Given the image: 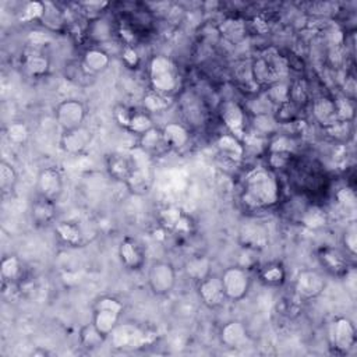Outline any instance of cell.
<instances>
[{"label":"cell","instance_id":"6da1fadb","mask_svg":"<svg viewBox=\"0 0 357 357\" xmlns=\"http://www.w3.org/2000/svg\"><path fill=\"white\" fill-rule=\"evenodd\" d=\"M280 199V183L269 167L251 170L241 188V202L252 211H264L275 206Z\"/></svg>","mask_w":357,"mask_h":357},{"label":"cell","instance_id":"7a4b0ae2","mask_svg":"<svg viewBox=\"0 0 357 357\" xmlns=\"http://www.w3.org/2000/svg\"><path fill=\"white\" fill-rule=\"evenodd\" d=\"M124 304L113 296H100L92 308V325L107 339L120 325Z\"/></svg>","mask_w":357,"mask_h":357},{"label":"cell","instance_id":"3957f363","mask_svg":"<svg viewBox=\"0 0 357 357\" xmlns=\"http://www.w3.org/2000/svg\"><path fill=\"white\" fill-rule=\"evenodd\" d=\"M149 84L151 91L160 95H172L178 86V73L174 63L163 56H155L149 63Z\"/></svg>","mask_w":357,"mask_h":357},{"label":"cell","instance_id":"277c9868","mask_svg":"<svg viewBox=\"0 0 357 357\" xmlns=\"http://www.w3.org/2000/svg\"><path fill=\"white\" fill-rule=\"evenodd\" d=\"M328 339L329 347L335 354H347L357 343V332L353 321L346 317L335 318L329 325Z\"/></svg>","mask_w":357,"mask_h":357},{"label":"cell","instance_id":"5b68a950","mask_svg":"<svg viewBox=\"0 0 357 357\" xmlns=\"http://www.w3.org/2000/svg\"><path fill=\"white\" fill-rule=\"evenodd\" d=\"M223 290L227 301H241L250 291L251 275L248 268L237 264L227 266L220 273Z\"/></svg>","mask_w":357,"mask_h":357},{"label":"cell","instance_id":"8992f818","mask_svg":"<svg viewBox=\"0 0 357 357\" xmlns=\"http://www.w3.org/2000/svg\"><path fill=\"white\" fill-rule=\"evenodd\" d=\"M146 280L153 294L156 296L169 294L174 289L177 282L176 268L169 261H162V259L153 261L148 268Z\"/></svg>","mask_w":357,"mask_h":357},{"label":"cell","instance_id":"52a82bcc","mask_svg":"<svg viewBox=\"0 0 357 357\" xmlns=\"http://www.w3.org/2000/svg\"><path fill=\"white\" fill-rule=\"evenodd\" d=\"M114 120L120 127L137 135H142L153 127L149 113L127 105H119L114 107Z\"/></svg>","mask_w":357,"mask_h":357},{"label":"cell","instance_id":"ba28073f","mask_svg":"<svg viewBox=\"0 0 357 357\" xmlns=\"http://www.w3.org/2000/svg\"><path fill=\"white\" fill-rule=\"evenodd\" d=\"M349 255L332 245H322L317 250V259L319 266L331 276L342 278L350 272Z\"/></svg>","mask_w":357,"mask_h":357},{"label":"cell","instance_id":"9c48e42d","mask_svg":"<svg viewBox=\"0 0 357 357\" xmlns=\"http://www.w3.org/2000/svg\"><path fill=\"white\" fill-rule=\"evenodd\" d=\"M86 117V109L78 99H66L57 103L54 107V119L60 126L61 131L73 130L84 126Z\"/></svg>","mask_w":357,"mask_h":357},{"label":"cell","instance_id":"30bf717a","mask_svg":"<svg viewBox=\"0 0 357 357\" xmlns=\"http://www.w3.org/2000/svg\"><path fill=\"white\" fill-rule=\"evenodd\" d=\"M36 195L57 202L64 190V180L59 169L53 166L43 167L36 177Z\"/></svg>","mask_w":357,"mask_h":357},{"label":"cell","instance_id":"8fae6325","mask_svg":"<svg viewBox=\"0 0 357 357\" xmlns=\"http://www.w3.org/2000/svg\"><path fill=\"white\" fill-rule=\"evenodd\" d=\"M325 278L315 269H303L294 280V293L300 300L317 298L325 289Z\"/></svg>","mask_w":357,"mask_h":357},{"label":"cell","instance_id":"7c38bea8","mask_svg":"<svg viewBox=\"0 0 357 357\" xmlns=\"http://www.w3.org/2000/svg\"><path fill=\"white\" fill-rule=\"evenodd\" d=\"M197 293L201 303L212 310L223 305L227 301L220 275L211 273L202 280H199L197 283Z\"/></svg>","mask_w":357,"mask_h":357},{"label":"cell","instance_id":"4fadbf2b","mask_svg":"<svg viewBox=\"0 0 357 357\" xmlns=\"http://www.w3.org/2000/svg\"><path fill=\"white\" fill-rule=\"evenodd\" d=\"M219 114L229 132L241 139L247 128V114L244 109L234 100H225L220 103Z\"/></svg>","mask_w":357,"mask_h":357},{"label":"cell","instance_id":"5bb4252c","mask_svg":"<svg viewBox=\"0 0 357 357\" xmlns=\"http://www.w3.org/2000/svg\"><path fill=\"white\" fill-rule=\"evenodd\" d=\"M238 241L243 248L258 252L268 245L269 231L262 223H244L238 230Z\"/></svg>","mask_w":357,"mask_h":357},{"label":"cell","instance_id":"9a60e30c","mask_svg":"<svg viewBox=\"0 0 357 357\" xmlns=\"http://www.w3.org/2000/svg\"><path fill=\"white\" fill-rule=\"evenodd\" d=\"M121 265L128 271H139L145 264V251L132 237H124L117 248Z\"/></svg>","mask_w":357,"mask_h":357},{"label":"cell","instance_id":"2e32d148","mask_svg":"<svg viewBox=\"0 0 357 357\" xmlns=\"http://www.w3.org/2000/svg\"><path fill=\"white\" fill-rule=\"evenodd\" d=\"M92 141V131L86 126L61 131L60 148L68 155H78L88 148Z\"/></svg>","mask_w":357,"mask_h":357},{"label":"cell","instance_id":"e0dca14e","mask_svg":"<svg viewBox=\"0 0 357 357\" xmlns=\"http://www.w3.org/2000/svg\"><path fill=\"white\" fill-rule=\"evenodd\" d=\"M109 64H110V54L98 46L88 47L84 52L79 61L82 71L89 77L103 73L109 67Z\"/></svg>","mask_w":357,"mask_h":357},{"label":"cell","instance_id":"ac0fdd59","mask_svg":"<svg viewBox=\"0 0 357 357\" xmlns=\"http://www.w3.org/2000/svg\"><path fill=\"white\" fill-rule=\"evenodd\" d=\"M106 169L110 177H113L117 181H123L126 184H128V181L131 180V177L137 170L132 159L121 153H112L107 158Z\"/></svg>","mask_w":357,"mask_h":357},{"label":"cell","instance_id":"d6986e66","mask_svg":"<svg viewBox=\"0 0 357 357\" xmlns=\"http://www.w3.org/2000/svg\"><path fill=\"white\" fill-rule=\"evenodd\" d=\"M162 134L167 145V149H174V151L183 149L191 141L190 130L184 124L177 121H170L166 126H163Z\"/></svg>","mask_w":357,"mask_h":357},{"label":"cell","instance_id":"ffe728a7","mask_svg":"<svg viewBox=\"0 0 357 357\" xmlns=\"http://www.w3.org/2000/svg\"><path fill=\"white\" fill-rule=\"evenodd\" d=\"M56 202L38 197L31 205V220L33 222L35 226L43 227L54 222L56 219Z\"/></svg>","mask_w":357,"mask_h":357},{"label":"cell","instance_id":"44dd1931","mask_svg":"<svg viewBox=\"0 0 357 357\" xmlns=\"http://www.w3.org/2000/svg\"><path fill=\"white\" fill-rule=\"evenodd\" d=\"M312 116L324 128H328L336 121H339L335 99L326 96L315 99L312 102Z\"/></svg>","mask_w":357,"mask_h":357},{"label":"cell","instance_id":"7402d4cb","mask_svg":"<svg viewBox=\"0 0 357 357\" xmlns=\"http://www.w3.org/2000/svg\"><path fill=\"white\" fill-rule=\"evenodd\" d=\"M139 148L142 149L144 153L151 156L162 155L165 151H169L162 134V128H158L153 126L152 128L145 131L142 135H139Z\"/></svg>","mask_w":357,"mask_h":357},{"label":"cell","instance_id":"603a6c76","mask_svg":"<svg viewBox=\"0 0 357 357\" xmlns=\"http://www.w3.org/2000/svg\"><path fill=\"white\" fill-rule=\"evenodd\" d=\"M258 279L268 287H280L286 282V269L278 261L268 262L259 268Z\"/></svg>","mask_w":357,"mask_h":357},{"label":"cell","instance_id":"cb8c5ba5","mask_svg":"<svg viewBox=\"0 0 357 357\" xmlns=\"http://www.w3.org/2000/svg\"><path fill=\"white\" fill-rule=\"evenodd\" d=\"M216 145L220 152V156H223V159L230 160V162L241 160V158L244 156V152H245V148L241 144V141L230 132L222 135L218 139Z\"/></svg>","mask_w":357,"mask_h":357},{"label":"cell","instance_id":"d4e9b609","mask_svg":"<svg viewBox=\"0 0 357 357\" xmlns=\"http://www.w3.org/2000/svg\"><path fill=\"white\" fill-rule=\"evenodd\" d=\"M247 339V328L240 321H229L220 329V342L226 347H237Z\"/></svg>","mask_w":357,"mask_h":357},{"label":"cell","instance_id":"484cf974","mask_svg":"<svg viewBox=\"0 0 357 357\" xmlns=\"http://www.w3.org/2000/svg\"><path fill=\"white\" fill-rule=\"evenodd\" d=\"M211 268H212V262L208 257L194 255L187 259V262L184 265V272H185L187 278H190L191 280L198 283L199 280H202L204 278H206L208 275L212 273Z\"/></svg>","mask_w":357,"mask_h":357},{"label":"cell","instance_id":"4316f807","mask_svg":"<svg viewBox=\"0 0 357 357\" xmlns=\"http://www.w3.org/2000/svg\"><path fill=\"white\" fill-rule=\"evenodd\" d=\"M56 237L68 247H78L82 243V231L75 222H59L54 226Z\"/></svg>","mask_w":357,"mask_h":357},{"label":"cell","instance_id":"83f0119b","mask_svg":"<svg viewBox=\"0 0 357 357\" xmlns=\"http://www.w3.org/2000/svg\"><path fill=\"white\" fill-rule=\"evenodd\" d=\"M0 275L4 283H15L22 276V262L15 255H6L1 259Z\"/></svg>","mask_w":357,"mask_h":357},{"label":"cell","instance_id":"f1b7e54d","mask_svg":"<svg viewBox=\"0 0 357 357\" xmlns=\"http://www.w3.org/2000/svg\"><path fill=\"white\" fill-rule=\"evenodd\" d=\"M22 67L28 75L39 78L47 73L49 60L42 53H29L25 54L22 60Z\"/></svg>","mask_w":357,"mask_h":357},{"label":"cell","instance_id":"f546056e","mask_svg":"<svg viewBox=\"0 0 357 357\" xmlns=\"http://www.w3.org/2000/svg\"><path fill=\"white\" fill-rule=\"evenodd\" d=\"M78 337H79V343L82 344V347L89 349V350L99 347L106 340V337L92 325V322H89L81 328Z\"/></svg>","mask_w":357,"mask_h":357},{"label":"cell","instance_id":"4dcf8cb0","mask_svg":"<svg viewBox=\"0 0 357 357\" xmlns=\"http://www.w3.org/2000/svg\"><path fill=\"white\" fill-rule=\"evenodd\" d=\"M300 220L304 226L310 229H319L326 225V213L322 208L317 205H311L303 211Z\"/></svg>","mask_w":357,"mask_h":357},{"label":"cell","instance_id":"1f68e13d","mask_svg":"<svg viewBox=\"0 0 357 357\" xmlns=\"http://www.w3.org/2000/svg\"><path fill=\"white\" fill-rule=\"evenodd\" d=\"M266 98L271 103L279 106L282 103H286L290 100V85L284 82L275 81L268 85L266 89Z\"/></svg>","mask_w":357,"mask_h":357},{"label":"cell","instance_id":"d6a6232c","mask_svg":"<svg viewBox=\"0 0 357 357\" xmlns=\"http://www.w3.org/2000/svg\"><path fill=\"white\" fill-rule=\"evenodd\" d=\"M254 128L257 130L258 134L261 135H275L278 132V128H279V123L276 121L275 116L273 114H268L266 112L264 113H258L255 117H254Z\"/></svg>","mask_w":357,"mask_h":357},{"label":"cell","instance_id":"836d02e7","mask_svg":"<svg viewBox=\"0 0 357 357\" xmlns=\"http://www.w3.org/2000/svg\"><path fill=\"white\" fill-rule=\"evenodd\" d=\"M18 181V174L14 166L6 160L0 162V188L3 194L11 192Z\"/></svg>","mask_w":357,"mask_h":357},{"label":"cell","instance_id":"e575fe53","mask_svg":"<svg viewBox=\"0 0 357 357\" xmlns=\"http://www.w3.org/2000/svg\"><path fill=\"white\" fill-rule=\"evenodd\" d=\"M39 21L43 25H46L49 29L54 31V29H59L64 24V15L54 4L45 3V10H43V14Z\"/></svg>","mask_w":357,"mask_h":357},{"label":"cell","instance_id":"d590c367","mask_svg":"<svg viewBox=\"0 0 357 357\" xmlns=\"http://www.w3.org/2000/svg\"><path fill=\"white\" fill-rule=\"evenodd\" d=\"M7 139L14 145H24L29 137V130L24 121H13L6 130Z\"/></svg>","mask_w":357,"mask_h":357},{"label":"cell","instance_id":"8d00e7d4","mask_svg":"<svg viewBox=\"0 0 357 357\" xmlns=\"http://www.w3.org/2000/svg\"><path fill=\"white\" fill-rule=\"evenodd\" d=\"M169 106V102H167V96L165 95H160L155 91H148L144 96V110L146 113H153V112H162L165 110L166 107Z\"/></svg>","mask_w":357,"mask_h":357},{"label":"cell","instance_id":"74e56055","mask_svg":"<svg viewBox=\"0 0 357 357\" xmlns=\"http://www.w3.org/2000/svg\"><path fill=\"white\" fill-rule=\"evenodd\" d=\"M342 244H343L344 252L350 258H354L356 250H357V226H356V222H350L346 226V229L342 234Z\"/></svg>","mask_w":357,"mask_h":357},{"label":"cell","instance_id":"f35d334b","mask_svg":"<svg viewBox=\"0 0 357 357\" xmlns=\"http://www.w3.org/2000/svg\"><path fill=\"white\" fill-rule=\"evenodd\" d=\"M329 134H332L333 138L336 139H342V141H347L349 137L353 132V126L350 121H336L335 124H332L331 127L325 128Z\"/></svg>","mask_w":357,"mask_h":357},{"label":"cell","instance_id":"ab89813d","mask_svg":"<svg viewBox=\"0 0 357 357\" xmlns=\"http://www.w3.org/2000/svg\"><path fill=\"white\" fill-rule=\"evenodd\" d=\"M45 10V3L42 1H29L25 4L22 14H21V20L25 21H32V20H40L42 14Z\"/></svg>","mask_w":357,"mask_h":357},{"label":"cell","instance_id":"60d3db41","mask_svg":"<svg viewBox=\"0 0 357 357\" xmlns=\"http://www.w3.org/2000/svg\"><path fill=\"white\" fill-rule=\"evenodd\" d=\"M121 59L128 67H137L139 64V56L131 45H126V47L123 50V54H121Z\"/></svg>","mask_w":357,"mask_h":357}]
</instances>
